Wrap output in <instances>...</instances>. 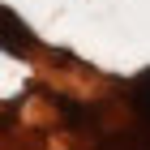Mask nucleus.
I'll return each mask as SVG.
<instances>
[{"mask_svg": "<svg viewBox=\"0 0 150 150\" xmlns=\"http://www.w3.org/2000/svg\"><path fill=\"white\" fill-rule=\"evenodd\" d=\"M30 47H35V30H30V26H26L13 9L0 4V52L22 56V52H30Z\"/></svg>", "mask_w": 150, "mask_h": 150, "instance_id": "nucleus-1", "label": "nucleus"}, {"mask_svg": "<svg viewBox=\"0 0 150 150\" xmlns=\"http://www.w3.org/2000/svg\"><path fill=\"white\" fill-rule=\"evenodd\" d=\"M129 107H133V116H137V120H146L150 125V69L142 73L137 81H133V86H129Z\"/></svg>", "mask_w": 150, "mask_h": 150, "instance_id": "nucleus-2", "label": "nucleus"}, {"mask_svg": "<svg viewBox=\"0 0 150 150\" xmlns=\"http://www.w3.org/2000/svg\"><path fill=\"white\" fill-rule=\"evenodd\" d=\"M94 150H150V133H146V129H133V133H116V137H103Z\"/></svg>", "mask_w": 150, "mask_h": 150, "instance_id": "nucleus-3", "label": "nucleus"}, {"mask_svg": "<svg viewBox=\"0 0 150 150\" xmlns=\"http://www.w3.org/2000/svg\"><path fill=\"white\" fill-rule=\"evenodd\" d=\"M56 103L73 120V129H90V120H99V107H81V103H69V99H56Z\"/></svg>", "mask_w": 150, "mask_h": 150, "instance_id": "nucleus-4", "label": "nucleus"}, {"mask_svg": "<svg viewBox=\"0 0 150 150\" xmlns=\"http://www.w3.org/2000/svg\"><path fill=\"white\" fill-rule=\"evenodd\" d=\"M13 129V112H0V133H9Z\"/></svg>", "mask_w": 150, "mask_h": 150, "instance_id": "nucleus-5", "label": "nucleus"}]
</instances>
